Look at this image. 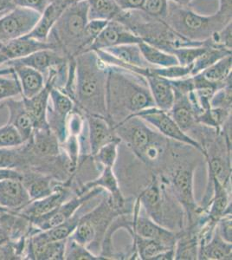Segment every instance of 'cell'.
I'll return each instance as SVG.
<instances>
[{
	"mask_svg": "<svg viewBox=\"0 0 232 260\" xmlns=\"http://www.w3.org/2000/svg\"><path fill=\"white\" fill-rule=\"evenodd\" d=\"M19 148H0V169H15L26 163V154Z\"/></svg>",
	"mask_w": 232,
	"mask_h": 260,
	"instance_id": "d590c367",
	"label": "cell"
},
{
	"mask_svg": "<svg viewBox=\"0 0 232 260\" xmlns=\"http://www.w3.org/2000/svg\"><path fill=\"white\" fill-rule=\"evenodd\" d=\"M220 6L214 15L197 14L187 6L169 1L165 23L179 35L191 41L205 42L212 34L231 22V0H219Z\"/></svg>",
	"mask_w": 232,
	"mask_h": 260,
	"instance_id": "3957f363",
	"label": "cell"
},
{
	"mask_svg": "<svg viewBox=\"0 0 232 260\" xmlns=\"http://www.w3.org/2000/svg\"><path fill=\"white\" fill-rule=\"evenodd\" d=\"M2 103L9 110L8 123L16 128L26 143L32 136L34 125L24 106V101L23 99L15 100L13 98H9Z\"/></svg>",
	"mask_w": 232,
	"mask_h": 260,
	"instance_id": "e0dca14e",
	"label": "cell"
},
{
	"mask_svg": "<svg viewBox=\"0 0 232 260\" xmlns=\"http://www.w3.org/2000/svg\"><path fill=\"white\" fill-rule=\"evenodd\" d=\"M134 116L141 118L142 121L152 125L163 136L174 140L177 142L185 143L186 145L191 146L202 152L205 156L206 155V148L200 144L196 140L191 138V136L184 132L177 125L174 119L169 115L168 111L158 109L156 107L149 108L147 110H142L137 113ZM132 116V117H134Z\"/></svg>",
	"mask_w": 232,
	"mask_h": 260,
	"instance_id": "5b68a950",
	"label": "cell"
},
{
	"mask_svg": "<svg viewBox=\"0 0 232 260\" xmlns=\"http://www.w3.org/2000/svg\"><path fill=\"white\" fill-rule=\"evenodd\" d=\"M24 140L12 125L7 123L0 127V148H18L24 145Z\"/></svg>",
	"mask_w": 232,
	"mask_h": 260,
	"instance_id": "60d3db41",
	"label": "cell"
},
{
	"mask_svg": "<svg viewBox=\"0 0 232 260\" xmlns=\"http://www.w3.org/2000/svg\"><path fill=\"white\" fill-rule=\"evenodd\" d=\"M50 0H12V6L25 9L33 10L42 13Z\"/></svg>",
	"mask_w": 232,
	"mask_h": 260,
	"instance_id": "ee69618b",
	"label": "cell"
},
{
	"mask_svg": "<svg viewBox=\"0 0 232 260\" xmlns=\"http://www.w3.org/2000/svg\"><path fill=\"white\" fill-rule=\"evenodd\" d=\"M68 61V57L65 56L61 50L56 49H45L35 51L19 59L6 62L3 66L10 67L12 65H24L41 72L45 77L49 74L50 69L57 67Z\"/></svg>",
	"mask_w": 232,
	"mask_h": 260,
	"instance_id": "7c38bea8",
	"label": "cell"
},
{
	"mask_svg": "<svg viewBox=\"0 0 232 260\" xmlns=\"http://www.w3.org/2000/svg\"><path fill=\"white\" fill-rule=\"evenodd\" d=\"M87 0H75L65 10L50 31L48 41L54 43L68 58L76 57L82 51V38L88 24Z\"/></svg>",
	"mask_w": 232,
	"mask_h": 260,
	"instance_id": "277c9868",
	"label": "cell"
},
{
	"mask_svg": "<svg viewBox=\"0 0 232 260\" xmlns=\"http://www.w3.org/2000/svg\"><path fill=\"white\" fill-rule=\"evenodd\" d=\"M197 234H188L177 238L174 246V259H197Z\"/></svg>",
	"mask_w": 232,
	"mask_h": 260,
	"instance_id": "f546056e",
	"label": "cell"
},
{
	"mask_svg": "<svg viewBox=\"0 0 232 260\" xmlns=\"http://www.w3.org/2000/svg\"><path fill=\"white\" fill-rule=\"evenodd\" d=\"M135 214L132 220V235L141 237L147 240H153L163 243L169 247L174 248L176 244L177 236L174 233L163 228L149 217L143 215L141 213V204L137 201L135 207Z\"/></svg>",
	"mask_w": 232,
	"mask_h": 260,
	"instance_id": "52a82bcc",
	"label": "cell"
},
{
	"mask_svg": "<svg viewBox=\"0 0 232 260\" xmlns=\"http://www.w3.org/2000/svg\"><path fill=\"white\" fill-rule=\"evenodd\" d=\"M31 201L20 179L0 180V207L17 213Z\"/></svg>",
	"mask_w": 232,
	"mask_h": 260,
	"instance_id": "4fadbf2b",
	"label": "cell"
},
{
	"mask_svg": "<svg viewBox=\"0 0 232 260\" xmlns=\"http://www.w3.org/2000/svg\"><path fill=\"white\" fill-rule=\"evenodd\" d=\"M45 49L58 50L54 43L39 41L27 36L6 42L0 45V66Z\"/></svg>",
	"mask_w": 232,
	"mask_h": 260,
	"instance_id": "30bf717a",
	"label": "cell"
},
{
	"mask_svg": "<svg viewBox=\"0 0 232 260\" xmlns=\"http://www.w3.org/2000/svg\"><path fill=\"white\" fill-rule=\"evenodd\" d=\"M75 60L76 90L74 103L86 111V114L106 118L108 66L94 50L82 52L77 55Z\"/></svg>",
	"mask_w": 232,
	"mask_h": 260,
	"instance_id": "7a4b0ae2",
	"label": "cell"
},
{
	"mask_svg": "<svg viewBox=\"0 0 232 260\" xmlns=\"http://www.w3.org/2000/svg\"><path fill=\"white\" fill-rule=\"evenodd\" d=\"M210 105L214 109L231 110V81L215 92Z\"/></svg>",
	"mask_w": 232,
	"mask_h": 260,
	"instance_id": "b9f144b4",
	"label": "cell"
},
{
	"mask_svg": "<svg viewBox=\"0 0 232 260\" xmlns=\"http://www.w3.org/2000/svg\"><path fill=\"white\" fill-rule=\"evenodd\" d=\"M169 0H146L143 12L153 18L163 19L167 17Z\"/></svg>",
	"mask_w": 232,
	"mask_h": 260,
	"instance_id": "7bdbcfd3",
	"label": "cell"
},
{
	"mask_svg": "<svg viewBox=\"0 0 232 260\" xmlns=\"http://www.w3.org/2000/svg\"><path fill=\"white\" fill-rule=\"evenodd\" d=\"M100 50L105 51L119 62L125 63V69L127 71L138 72L141 69L153 67L145 60L138 44L117 45Z\"/></svg>",
	"mask_w": 232,
	"mask_h": 260,
	"instance_id": "d6986e66",
	"label": "cell"
},
{
	"mask_svg": "<svg viewBox=\"0 0 232 260\" xmlns=\"http://www.w3.org/2000/svg\"><path fill=\"white\" fill-rule=\"evenodd\" d=\"M138 200L147 215H149V218L156 223L161 225L164 216L163 192L161 186L156 178L153 179V182L148 186V187L141 192Z\"/></svg>",
	"mask_w": 232,
	"mask_h": 260,
	"instance_id": "ffe728a7",
	"label": "cell"
},
{
	"mask_svg": "<svg viewBox=\"0 0 232 260\" xmlns=\"http://www.w3.org/2000/svg\"><path fill=\"white\" fill-rule=\"evenodd\" d=\"M9 68L13 70L16 77H18L22 98L27 99L33 98L44 89L46 83L41 72L24 65H12Z\"/></svg>",
	"mask_w": 232,
	"mask_h": 260,
	"instance_id": "44dd1931",
	"label": "cell"
},
{
	"mask_svg": "<svg viewBox=\"0 0 232 260\" xmlns=\"http://www.w3.org/2000/svg\"><path fill=\"white\" fill-rule=\"evenodd\" d=\"M174 89V105L168 113L184 132L191 129L197 123V116L189 100L188 93H183Z\"/></svg>",
	"mask_w": 232,
	"mask_h": 260,
	"instance_id": "ac0fdd59",
	"label": "cell"
},
{
	"mask_svg": "<svg viewBox=\"0 0 232 260\" xmlns=\"http://www.w3.org/2000/svg\"><path fill=\"white\" fill-rule=\"evenodd\" d=\"M231 55H228L200 72V74L212 83H223L231 77Z\"/></svg>",
	"mask_w": 232,
	"mask_h": 260,
	"instance_id": "f1b7e54d",
	"label": "cell"
},
{
	"mask_svg": "<svg viewBox=\"0 0 232 260\" xmlns=\"http://www.w3.org/2000/svg\"><path fill=\"white\" fill-rule=\"evenodd\" d=\"M231 213L225 214L218 219L217 229L220 236L227 242H232Z\"/></svg>",
	"mask_w": 232,
	"mask_h": 260,
	"instance_id": "f6af8a7d",
	"label": "cell"
},
{
	"mask_svg": "<svg viewBox=\"0 0 232 260\" xmlns=\"http://www.w3.org/2000/svg\"><path fill=\"white\" fill-rule=\"evenodd\" d=\"M64 259L68 260H101L108 259L103 256H98L88 250L84 245H80L75 240L68 238L65 246Z\"/></svg>",
	"mask_w": 232,
	"mask_h": 260,
	"instance_id": "836d02e7",
	"label": "cell"
},
{
	"mask_svg": "<svg viewBox=\"0 0 232 260\" xmlns=\"http://www.w3.org/2000/svg\"><path fill=\"white\" fill-rule=\"evenodd\" d=\"M132 236L135 240L136 251L138 252L139 257L141 259L154 260L155 257L162 252L174 249L157 240H147L136 235Z\"/></svg>",
	"mask_w": 232,
	"mask_h": 260,
	"instance_id": "4dcf8cb0",
	"label": "cell"
},
{
	"mask_svg": "<svg viewBox=\"0 0 232 260\" xmlns=\"http://www.w3.org/2000/svg\"><path fill=\"white\" fill-rule=\"evenodd\" d=\"M5 179H20L22 180V174L16 169H0V180Z\"/></svg>",
	"mask_w": 232,
	"mask_h": 260,
	"instance_id": "c3c4849f",
	"label": "cell"
},
{
	"mask_svg": "<svg viewBox=\"0 0 232 260\" xmlns=\"http://www.w3.org/2000/svg\"><path fill=\"white\" fill-rule=\"evenodd\" d=\"M145 77L156 108L168 112L174 105L175 98L174 89L170 81L153 74L147 75Z\"/></svg>",
	"mask_w": 232,
	"mask_h": 260,
	"instance_id": "603a6c76",
	"label": "cell"
},
{
	"mask_svg": "<svg viewBox=\"0 0 232 260\" xmlns=\"http://www.w3.org/2000/svg\"><path fill=\"white\" fill-rule=\"evenodd\" d=\"M231 55L230 50H225L223 48L213 47L207 45V49L201 56H198L197 59L192 63L191 77L195 75L200 74V72L205 71L206 69L210 67L218 60L223 58L224 56Z\"/></svg>",
	"mask_w": 232,
	"mask_h": 260,
	"instance_id": "1f68e13d",
	"label": "cell"
},
{
	"mask_svg": "<svg viewBox=\"0 0 232 260\" xmlns=\"http://www.w3.org/2000/svg\"><path fill=\"white\" fill-rule=\"evenodd\" d=\"M231 243L223 240L216 225L212 238L207 242L200 245L197 258L208 260L231 259Z\"/></svg>",
	"mask_w": 232,
	"mask_h": 260,
	"instance_id": "cb8c5ba5",
	"label": "cell"
},
{
	"mask_svg": "<svg viewBox=\"0 0 232 260\" xmlns=\"http://www.w3.org/2000/svg\"><path fill=\"white\" fill-rule=\"evenodd\" d=\"M88 20H117L122 11L115 0H87Z\"/></svg>",
	"mask_w": 232,
	"mask_h": 260,
	"instance_id": "4316f807",
	"label": "cell"
},
{
	"mask_svg": "<svg viewBox=\"0 0 232 260\" xmlns=\"http://www.w3.org/2000/svg\"><path fill=\"white\" fill-rule=\"evenodd\" d=\"M210 180L213 185V198L210 203L208 218L218 222L223 215L231 213V209H229V195L227 186L221 183L216 178H210Z\"/></svg>",
	"mask_w": 232,
	"mask_h": 260,
	"instance_id": "484cf974",
	"label": "cell"
},
{
	"mask_svg": "<svg viewBox=\"0 0 232 260\" xmlns=\"http://www.w3.org/2000/svg\"><path fill=\"white\" fill-rule=\"evenodd\" d=\"M192 64L188 66L174 65L169 67H151L149 74L155 75L168 80H178L191 77Z\"/></svg>",
	"mask_w": 232,
	"mask_h": 260,
	"instance_id": "8d00e7d4",
	"label": "cell"
},
{
	"mask_svg": "<svg viewBox=\"0 0 232 260\" xmlns=\"http://www.w3.org/2000/svg\"><path fill=\"white\" fill-rule=\"evenodd\" d=\"M169 1H172V2L179 5V6H187L192 0H169Z\"/></svg>",
	"mask_w": 232,
	"mask_h": 260,
	"instance_id": "816d5d0a",
	"label": "cell"
},
{
	"mask_svg": "<svg viewBox=\"0 0 232 260\" xmlns=\"http://www.w3.org/2000/svg\"><path fill=\"white\" fill-rule=\"evenodd\" d=\"M41 13L13 7L0 16V45L27 36L34 29Z\"/></svg>",
	"mask_w": 232,
	"mask_h": 260,
	"instance_id": "8992f818",
	"label": "cell"
},
{
	"mask_svg": "<svg viewBox=\"0 0 232 260\" xmlns=\"http://www.w3.org/2000/svg\"><path fill=\"white\" fill-rule=\"evenodd\" d=\"M74 1L75 0H51L44 12H42L34 29L27 37L39 41H48V38L54 25Z\"/></svg>",
	"mask_w": 232,
	"mask_h": 260,
	"instance_id": "9a60e30c",
	"label": "cell"
},
{
	"mask_svg": "<svg viewBox=\"0 0 232 260\" xmlns=\"http://www.w3.org/2000/svg\"><path fill=\"white\" fill-rule=\"evenodd\" d=\"M231 110L226 109H214L210 108L208 110H204L197 117V122L207 125L209 127H215L219 129L221 126L230 117Z\"/></svg>",
	"mask_w": 232,
	"mask_h": 260,
	"instance_id": "e575fe53",
	"label": "cell"
},
{
	"mask_svg": "<svg viewBox=\"0 0 232 260\" xmlns=\"http://www.w3.org/2000/svg\"><path fill=\"white\" fill-rule=\"evenodd\" d=\"M88 122V148L92 156L103 146L120 139L108 119L100 115L86 114Z\"/></svg>",
	"mask_w": 232,
	"mask_h": 260,
	"instance_id": "5bb4252c",
	"label": "cell"
},
{
	"mask_svg": "<svg viewBox=\"0 0 232 260\" xmlns=\"http://www.w3.org/2000/svg\"><path fill=\"white\" fill-rule=\"evenodd\" d=\"M122 12L142 11L146 0H115Z\"/></svg>",
	"mask_w": 232,
	"mask_h": 260,
	"instance_id": "7dc6e473",
	"label": "cell"
},
{
	"mask_svg": "<svg viewBox=\"0 0 232 260\" xmlns=\"http://www.w3.org/2000/svg\"><path fill=\"white\" fill-rule=\"evenodd\" d=\"M21 95L20 84L12 68L0 69V103Z\"/></svg>",
	"mask_w": 232,
	"mask_h": 260,
	"instance_id": "d6a6232c",
	"label": "cell"
},
{
	"mask_svg": "<svg viewBox=\"0 0 232 260\" xmlns=\"http://www.w3.org/2000/svg\"><path fill=\"white\" fill-rule=\"evenodd\" d=\"M107 66L106 110L110 123L113 119H120L121 123L140 111L156 107L144 76L115 65Z\"/></svg>",
	"mask_w": 232,
	"mask_h": 260,
	"instance_id": "6da1fadb",
	"label": "cell"
},
{
	"mask_svg": "<svg viewBox=\"0 0 232 260\" xmlns=\"http://www.w3.org/2000/svg\"><path fill=\"white\" fill-rule=\"evenodd\" d=\"M14 219H12V214L3 225H0V245L8 242L12 240V233L14 229Z\"/></svg>",
	"mask_w": 232,
	"mask_h": 260,
	"instance_id": "bcb514c9",
	"label": "cell"
},
{
	"mask_svg": "<svg viewBox=\"0 0 232 260\" xmlns=\"http://www.w3.org/2000/svg\"><path fill=\"white\" fill-rule=\"evenodd\" d=\"M21 180L25 186L31 201L50 195L55 188V186L52 185L51 178L40 173L29 172L26 174H22Z\"/></svg>",
	"mask_w": 232,
	"mask_h": 260,
	"instance_id": "d4e9b609",
	"label": "cell"
},
{
	"mask_svg": "<svg viewBox=\"0 0 232 260\" xmlns=\"http://www.w3.org/2000/svg\"><path fill=\"white\" fill-rule=\"evenodd\" d=\"M142 41L140 37L121 22L111 20L109 21L88 50H105L117 45L140 44Z\"/></svg>",
	"mask_w": 232,
	"mask_h": 260,
	"instance_id": "9c48e42d",
	"label": "cell"
},
{
	"mask_svg": "<svg viewBox=\"0 0 232 260\" xmlns=\"http://www.w3.org/2000/svg\"><path fill=\"white\" fill-rule=\"evenodd\" d=\"M207 45H198V46H187V47H179L173 49L169 53L173 54L179 62V65L188 66L193 63L198 56L206 51Z\"/></svg>",
	"mask_w": 232,
	"mask_h": 260,
	"instance_id": "74e56055",
	"label": "cell"
},
{
	"mask_svg": "<svg viewBox=\"0 0 232 260\" xmlns=\"http://www.w3.org/2000/svg\"><path fill=\"white\" fill-rule=\"evenodd\" d=\"M12 0H0V16L13 8Z\"/></svg>",
	"mask_w": 232,
	"mask_h": 260,
	"instance_id": "681fc988",
	"label": "cell"
},
{
	"mask_svg": "<svg viewBox=\"0 0 232 260\" xmlns=\"http://www.w3.org/2000/svg\"><path fill=\"white\" fill-rule=\"evenodd\" d=\"M121 139L115 140L107 143L97 151L96 154L93 155L94 160L103 167L114 168L115 161L117 160L118 145Z\"/></svg>",
	"mask_w": 232,
	"mask_h": 260,
	"instance_id": "f35d334b",
	"label": "cell"
},
{
	"mask_svg": "<svg viewBox=\"0 0 232 260\" xmlns=\"http://www.w3.org/2000/svg\"><path fill=\"white\" fill-rule=\"evenodd\" d=\"M108 23L109 21L99 20V19L88 20L83 33L81 53L85 52L88 50V48L90 47V45L96 39L97 37L102 32V30L104 29V27L106 26Z\"/></svg>",
	"mask_w": 232,
	"mask_h": 260,
	"instance_id": "ab89813d",
	"label": "cell"
},
{
	"mask_svg": "<svg viewBox=\"0 0 232 260\" xmlns=\"http://www.w3.org/2000/svg\"><path fill=\"white\" fill-rule=\"evenodd\" d=\"M71 191L68 186H55L53 192L44 198L31 201L29 204L17 213L18 216L27 219L38 218L52 212L71 199Z\"/></svg>",
	"mask_w": 232,
	"mask_h": 260,
	"instance_id": "8fae6325",
	"label": "cell"
},
{
	"mask_svg": "<svg viewBox=\"0 0 232 260\" xmlns=\"http://www.w3.org/2000/svg\"><path fill=\"white\" fill-rule=\"evenodd\" d=\"M29 143L28 150L39 157H55L60 153L59 141L56 135L50 129H35Z\"/></svg>",
	"mask_w": 232,
	"mask_h": 260,
	"instance_id": "7402d4cb",
	"label": "cell"
},
{
	"mask_svg": "<svg viewBox=\"0 0 232 260\" xmlns=\"http://www.w3.org/2000/svg\"><path fill=\"white\" fill-rule=\"evenodd\" d=\"M50 1H51V0H50Z\"/></svg>",
	"mask_w": 232,
	"mask_h": 260,
	"instance_id": "f5cc1de1",
	"label": "cell"
},
{
	"mask_svg": "<svg viewBox=\"0 0 232 260\" xmlns=\"http://www.w3.org/2000/svg\"><path fill=\"white\" fill-rule=\"evenodd\" d=\"M138 45L145 60L153 67H169L179 64L178 60L173 54L153 46L147 42H141Z\"/></svg>",
	"mask_w": 232,
	"mask_h": 260,
	"instance_id": "83f0119b",
	"label": "cell"
},
{
	"mask_svg": "<svg viewBox=\"0 0 232 260\" xmlns=\"http://www.w3.org/2000/svg\"><path fill=\"white\" fill-rule=\"evenodd\" d=\"M10 216H11V212L0 207V225H3L4 223L8 219Z\"/></svg>",
	"mask_w": 232,
	"mask_h": 260,
	"instance_id": "f907efd6",
	"label": "cell"
},
{
	"mask_svg": "<svg viewBox=\"0 0 232 260\" xmlns=\"http://www.w3.org/2000/svg\"><path fill=\"white\" fill-rule=\"evenodd\" d=\"M172 188L179 203L188 214L190 222L192 223L194 216L200 213L193 194V169L179 168L174 172L172 178Z\"/></svg>",
	"mask_w": 232,
	"mask_h": 260,
	"instance_id": "ba28073f",
	"label": "cell"
},
{
	"mask_svg": "<svg viewBox=\"0 0 232 260\" xmlns=\"http://www.w3.org/2000/svg\"><path fill=\"white\" fill-rule=\"evenodd\" d=\"M95 187H101V188L108 191L110 194V197L109 198V201L113 205V207H115V209H117L120 213L122 212L123 208H125L126 201L121 194L117 179L115 177L114 171H113V168L103 167V172L100 176L95 180L88 181L87 183L84 184L81 187L80 193L88 192L89 190L95 188Z\"/></svg>",
	"mask_w": 232,
	"mask_h": 260,
	"instance_id": "2e32d148",
	"label": "cell"
}]
</instances>
